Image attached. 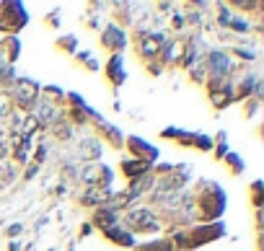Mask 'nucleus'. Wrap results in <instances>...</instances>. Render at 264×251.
Segmentation results:
<instances>
[{"instance_id":"nucleus-1","label":"nucleus","mask_w":264,"mask_h":251,"mask_svg":"<svg viewBox=\"0 0 264 251\" xmlns=\"http://www.w3.org/2000/svg\"><path fill=\"white\" fill-rule=\"evenodd\" d=\"M205 73L217 83V86H223V78H228V73H231V57L225 55V52H220V49H213L207 55Z\"/></svg>"},{"instance_id":"nucleus-12","label":"nucleus","mask_w":264,"mask_h":251,"mask_svg":"<svg viewBox=\"0 0 264 251\" xmlns=\"http://www.w3.org/2000/svg\"><path fill=\"white\" fill-rule=\"evenodd\" d=\"M44 94H49L47 98H60V96H62V91L55 88V86H49V88H44Z\"/></svg>"},{"instance_id":"nucleus-2","label":"nucleus","mask_w":264,"mask_h":251,"mask_svg":"<svg viewBox=\"0 0 264 251\" xmlns=\"http://www.w3.org/2000/svg\"><path fill=\"white\" fill-rule=\"evenodd\" d=\"M127 225H130L132 231H140V233H155V231H161L158 218L150 210H145V207L130 210V215H127Z\"/></svg>"},{"instance_id":"nucleus-3","label":"nucleus","mask_w":264,"mask_h":251,"mask_svg":"<svg viewBox=\"0 0 264 251\" xmlns=\"http://www.w3.org/2000/svg\"><path fill=\"white\" fill-rule=\"evenodd\" d=\"M36 96H39V86L29 78H18L16 80V101L21 106H31L36 104Z\"/></svg>"},{"instance_id":"nucleus-8","label":"nucleus","mask_w":264,"mask_h":251,"mask_svg":"<svg viewBox=\"0 0 264 251\" xmlns=\"http://www.w3.org/2000/svg\"><path fill=\"white\" fill-rule=\"evenodd\" d=\"M107 73H109V80L119 86V83H124V65H122V55H111L109 65H107Z\"/></svg>"},{"instance_id":"nucleus-9","label":"nucleus","mask_w":264,"mask_h":251,"mask_svg":"<svg viewBox=\"0 0 264 251\" xmlns=\"http://www.w3.org/2000/svg\"><path fill=\"white\" fill-rule=\"evenodd\" d=\"M228 26L233 29V31H248V21H246V18H241V16H233Z\"/></svg>"},{"instance_id":"nucleus-11","label":"nucleus","mask_w":264,"mask_h":251,"mask_svg":"<svg viewBox=\"0 0 264 251\" xmlns=\"http://www.w3.org/2000/svg\"><path fill=\"white\" fill-rule=\"evenodd\" d=\"M225 161L231 163V169H233V173H241V171H244V163L238 161V156H233V153H231L228 158H225Z\"/></svg>"},{"instance_id":"nucleus-5","label":"nucleus","mask_w":264,"mask_h":251,"mask_svg":"<svg viewBox=\"0 0 264 251\" xmlns=\"http://www.w3.org/2000/svg\"><path fill=\"white\" fill-rule=\"evenodd\" d=\"M83 179L88 181V184H109L111 181V169L104 163H93L88 166L86 171H83Z\"/></svg>"},{"instance_id":"nucleus-7","label":"nucleus","mask_w":264,"mask_h":251,"mask_svg":"<svg viewBox=\"0 0 264 251\" xmlns=\"http://www.w3.org/2000/svg\"><path fill=\"white\" fill-rule=\"evenodd\" d=\"M130 148H132V153H138L145 163H150L158 156V150L153 145H148V142H142L140 138H130ZM140 158H138V161H140Z\"/></svg>"},{"instance_id":"nucleus-6","label":"nucleus","mask_w":264,"mask_h":251,"mask_svg":"<svg viewBox=\"0 0 264 251\" xmlns=\"http://www.w3.org/2000/svg\"><path fill=\"white\" fill-rule=\"evenodd\" d=\"M104 233H107L114 243H119V246H135V235L127 231V228H119V223L111 225V228H107Z\"/></svg>"},{"instance_id":"nucleus-10","label":"nucleus","mask_w":264,"mask_h":251,"mask_svg":"<svg viewBox=\"0 0 264 251\" xmlns=\"http://www.w3.org/2000/svg\"><path fill=\"white\" fill-rule=\"evenodd\" d=\"M5 114H11V98L0 94V117H5Z\"/></svg>"},{"instance_id":"nucleus-4","label":"nucleus","mask_w":264,"mask_h":251,"mask_svg":"<svg viewBox=\"0 0 264 251\" xmlns=\"http://www.w3.org/2000/svg\"><path fill=\"white\" fill-rule=\"evenodd\" d=\"M101 44L107 49H111L114 55H119V49L127 44V36H124V31L119 26H107L104 29V34H101Z\"/></svg>"}]
</instances>
